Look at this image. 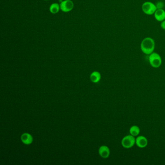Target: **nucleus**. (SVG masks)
<instances>
[{
    "label": "nucleus",
    "mask_w": 165,
    "mask_h": 165,
    "mask_svg": "<svg viewBox=\"0 0 165 165\" xmlns=\"http://www.w3.org/2000/svg\"><path fill=\"white\" fill-rule=\"evenodd\" d=\"M136 144L139 148H144L148 145V140L143 136H139L136 138Z\"/></svg>",
    "instance_id": "nucleus-6"
},
{
    "label": "nucleus",
    "mask_w": 165,
    "mask_h": 165,
    "mask_svg": "<svg viewBox=\"0 0 165 165\" xmlns=\"http://www.w3.org/2000/svg\"><path fill=\"white\" fill-rule=\"evenodd\" d=\"M45 1H48V0H45Z\"/></svg>",
    "instance_id": "nucleus-15"
},
{
    "label": "nucleus",
    "mask_w": 165,
    "mask_h": 165,
    "mask_svg": "<svg viewBox=\"0 0 165 165\" xmlns=\"http://www.w3.org/2000/svg\"><path fill=\"white\" fill-rule=\"evenodd\" d=\"M141 9L143 13L147 15H152L154 14L157 9V6L151 1H147L144 2L142 5Z\"/></svg>",
    "instance_id": "nucleus-3"
},
{
    "label": "nucleus",
    "mask_w": 165,
    "mask_h": 165,
    "mask_svg": "<svg viewBox=\"0 0 165 165\" xmlns=\"http://www.w3.org/2000/svg\"><path fill=\"white\" fill-rule=\"evenodd\" d=\"M154 15L157 21L162 22L165 20V10L164 9H157Z\"/></svg>",
    "instance_id": "nucleus-7"
},
{
    "label": "nucleus",
    "mask_w": 165,
    "mask_h": 165,
    "mask_svg": "<svg viewBox=\"0 0 165 165\" xmlns=\"http://www.w3.org/2000/svg\"><path fill=\"white\" fill-rule=\"evenodd\" d=\"M21 141L24 144H30L32 143L33 140V137L29 133H24L21 136Z\"/></svg>",
    "instance_id": "nucleus-9"
},
{
    "label": "nucleus",
    "mask_w": 165,
    "mask_h": 165,
    "mask_svg": "<svg viewBox=\"0 0 165 165\" xmlns=\"http://www.w3.org/2000/svg\"><path fill=\"white\" fill-rule=\"evenodd\" d=\"M99 155L103 158H107L110 155V150L107 146H102L99 149Z\"/></svg>",
    "instance_id": "nucleus-8"
},
{
    "label": "nucleus",
    "mask_w": 165,
    "mask_h": 165,
    "mask_svg": "<svg viewBox=\"0 0 165 165\" xmlns=\"http://www.w3.org/2000/svg\"><path fill=\"white\" fill-rule=\"evenodd\" d=\"M155 41L151 37H146L143 40L140 44L142 52L146 55H150L154 52L155 48Z\"/></svg>",
    "instance_id": "nucleus-1"
},
{
    "label": "nucleus",
    "mask_w": 165,
    "mask_h": 165,
    "mask_svg": "<svg viewBox=\"0 0 165 165\" xmlns=\"http://www.w3.org/2000/svg\"><path fill=\"white\" fill-rule=\"evenodd\" d=\"M91 80L92 82L94 83H97L99 82L101 79V75L99 72L97 71L93 72L91 74L90 76Z\"/></svg>",
    "instance_id": "nucleus-11"
},
{
    "label": "nucleus",
    "mask_w": 165,
    "mask_h": 165,
    "mask_svg": "<svg viewBox=\"0 0 165 165\" xmlns=\"http://www.w3.org/2000/svg\"><path fill=\"white\" fill-rule=\"evenodd\" d=\"M160 26H161V28L163 29V30H165V20L161 22Z\"/></svg>",
    "instance_id": "nucleus-14"
},
{
    "label": "nucleus",
    "mask_w": 165,
    "mask_h": 165,
    "mask_svg": "<svg viewBox=\"0 0 165 165\" xmlns=\"http://www.w3.org/2000/svg\"><path fill=\"white\" fill-rule=\"evenodd\" d=\"M136 144V138L131 135L126 136L121 140V144L124 148H131Z\"/></svg>",
    "instance_id": "nucleus-4"
},
{
    "label": "nucleus",
    "mask_w": 165,
    "mask_h": 165,
    "mask_svg": "<svg viewBox=\"0 0 165 165\" xmlns=\"http://www.w3.org/2000/svg\"><path fill=\"white\" fill-rule=\"evenodd\" d=\"M149 61L150 65L152 66V67L155 68L159 67L162 65V62L160 55L157 53L154 52L150 54Z\"/></svg>",
    "instance_id": "nucleus-2"
},
{
    "label": "nucleus",
    "mask_w": 165,
    "mask_h": 165,
    "mask_svg": "<svg viewBox=\"0 0 165 165\" xmlns=\"http://www.w3.org/2000/svg\"><path fill=\"white\" fill-rule=\"evenodd\" d=\"M157 6V9H163L164 4L162 1H159L155 4Z\"/></svg>",
    "instance_id": "nucleus-13"
},
{
    "label": "nucleus",
    "mask_w": 165,
    "mask_h": 165,
    "mask_svg": "<svg viewBox=\"0 0 165 165\" xmlns=\"http://www.w3.org/2000/svg\"><path fill=\"white\" fill-rule=\"evenodd\" d=\"M60 10V6L58 3H53L50 7V11L53 14L58 13Z\"/></svg>",
    "instance_id": "nucleus-10"
},
{
    "label": "nucleus",
    "mask_w": 165,
    "mask_h": 165,
    "mask_svg": "<svg viewBox=\"0 0 165 165\" xmlns=\"http://www.w3.org/2000/svg\"><path fill=\"white\" fill-rule=\"evenodd\" d=\"M129 133L130 135L133 136L134 137L138 136L140 133V128L137 126H132L129 129Z\"/></svg>",
    "instance_id": "nucleus-12"
},
{
    "label": "nucleus",
    "mask_w": 165,
    "mask_h": 165,
    "mask_svg": "<svg viewBox=\"0 0 165 165\" xmlns=\"http://www.w3.org/2000/svg\"><path fill=\"white\" fill-rule=\"evenodd\" d=\"M60 9L64 12H69L73 10L74 4L71 0H65L60 4Z\"/></svg>",
    "instance_id": "nucleus-5"
}]
</instances>
